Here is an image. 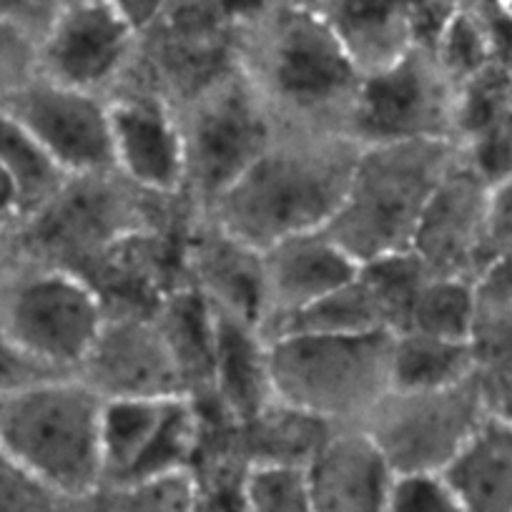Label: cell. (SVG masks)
I'll return each instance as SVG.
<instances>
[{
	"label": "cell",
	"instance_id": "1",
	"mask_svg": "<svg viewBox=\"0 0 512 512\" xmlns=\"http://www.w3.org/2000/svg\"><path fill=\"white\" fill-rule=\"evenodd\" d=\"M236 53L279 131L349 139L364 76L317 3L246 11Z\"/></svg>",
	"mask_w": 512,
	"mask_h": 512
},
{
	"label": "cell",
	"instance_id": "2",
	"mask_svg": "<svg viewBox=\"0 0 512 512\" xmlns=\"http://www.w3.org/2000/svg\"><path fill=\"white\" fill-rule=\"evenodd\" d=\"M359 144L344 136L279 131L206 216L256 249L332 221L347 191Z\"/></svg>",
	"mask_w": 512,
	"mask_h": 512
},
{
	"label": "cell",
	"instance_id": "3",
	"mask_svg": "<svg viewBox=\"0 0 512 512\" xmlns=\"http://www.w3.org/2000/svg\"><path fill=\"white\" fill-rule=\"evenodd\" d=\"M196 214L184 196L136 189L116 169L66 176L56 194L28 211L13 229L21 262L81 274L121 236L149 226H174Z\"/></svg>",
	"mask_w": 512,
	"mask_h": 512
},
{
	"label": "cell",
	"instance_id": "4",
	"mask_svg": "<svg viewBox=\"0 0 512 512\" xmlns=\"http://www.w3.org/2000/svg\"><path fill=\"white\" fill-rule=\"evenodd\" d=\"M457 154L452 141L359 146L342 204L324 229L359 264L412 249L427 201Z\"/></svg>",
	"mask_w": 512,
	"mask_h": 512
},
{
	"label": "cell",
	"instance_id": "5",
	"mask_svg": "<svg viewBox=\"0 0 512 512\" xmlns=\"http://www.w3.org/2000/svg\"><path fill=\"white\" fill-rule=\"evenodd\" d=\"M103 397L76 374L43 379L0 400V450L41 480L86 500L103 482Z\"/></svg>",
	"mask_w": 512,
	"mask_h": 512
},
{
	"label": "cell",
	"instance_id": "6",
	"mask_svg": "<svg viewBox=\"0 0 512 512\" xmlns=\"http://www.w3.org/2000/svg\"><path fill=\"white\" fill-rule=\"evenodd\" d=\"M390 332L269 339L274 400L332 425L364 422L390 392Z\"/></svg>",
	"mask_w": 512,
	"mask_h": 512
},
{
	"label": "cell",
	"instance_id": "7",
	"mask_svg": "<svg viewBox=\"0 0 512 512\" xmlns=\"http://www.w3.org/2000/svg\"><path fill=\"white\" fill-rule=\"evenodd\" d=\"M184 136V199L204 214L279 134L267 103L236 63L176 103Z\"/></svg>",
	"mask_w": 512,
	"mask_h": 512
},
{
	"label": "cell",
	"instance_id": "8",
	"mask_svg": "<svg viewBox=\"0 0 512 512\" xmlns=\"http://www.w3.org/2000/svg\"><path fill=\"white\" fill-rule=\"evenodd\" d=\"M106 322L91 284L66 269L21 262L0 282V324L56 374H76Z\"/></svg>",
	"mask_w": 512,
	"mask_h": 512
},
{
	"label": "cell",
	"instance_id": "9",
	"mask_svg": "<svg viewBox=\"0 0 512 512\" xmlns=\"http://www.w3.org/2000/svg\"><path fill=\"white\" fill-rule=\"evenodd\" d=\"M460 86L432 46H417L392 66L362 78L349 139L359 146L392 141L455 144Z\"/></svg>",
	"mask_w": 512,
	"mask_h": 512
},
{
	"label": "cell",
	"instance_id": "10",
	"mask_svg": "<svg viewBox=\"0 0 512 512\" xmlns=\"http://www.w3.org/2000/svg\"><path fill=\"white\" fill-rule=\"evenodd\" d=\"M485 417L480 384L472 374L442 390H390L362 425L400 475L445 470Z\"/></svg>",
	"mask_w": 512,
	"mask_h": 512
},
{
	"label": "cell",
	"instance_id": "11",
	"mask_svg": "<svg viewBox=\"0 0 512 512\" xmlns=\"http://www.w3.org/2000/svg\"><path fill=\"white\" fill-rule=\"evenodd\" d=\"M106 101L113 169L141 191L184 196V136L174 103L131 68Z\"/></svg>",
	"mask_w": 512,
	"mask_h": 512
},
{
	"label": "cell",
	"instance_id": "12",
	"mask_svg": "<svg viewBox=\"0 0 512 512\" xmlns=\"http://www.w3.org/2000/svg\"><path fill=\"white\" fill-rule=\"evenodd\" d=\"M139 33L108 0H68L36 48V73L93 96H111L131 68Z\"/></svg>",
	"mask_w": 512,
	"mask_h": 512
},
{
	"label": "cell",
	"instance_id": "13",
	"mask_svg": "<svg viewBox=\"0 0 512 512\" xmlns=\"http://www.w3.org/2000/svg\"><path fill=\"white\" fill-rule=\"evenodd\" d=\"M0 106L28 128L66 176L113 171L111 116L103 96L61 86L36 73L3 93Z\"/></svg>",
	"mask_w": 512,
	"mask_h": 512
},
{
	"label": "cell",
	"instance_id": "14",
	"mask_svg": "<svg viewBox=\"0 0 512 512\" xmlns=\"http://www.w3.org/2000/svg\"><path fill=\"white\" fill-rule=\"evenodd\" d=\"M196 442V410L189 397L103 400V482L186 472Z\"/></svg>",
	"mask_w": 512,
	"mask_h": 512
},
{
	"label": "cell",
	"instance_id": "15",
	"mask_svg": "<svg viewBox=\"0 0 512 512\" xmlns=\"http://www.w3.org/2000/svg\"><path fill=\"white\" fill-rule=\"evenodd\" d=\"M189 219L174 226L131 231L78 274L98 294L106 317L154 314L174 289L189 284L184 267V231Z\"/></svg>",
	"mask_w": 512,
	"mask_h": 512
},
{
	"label": "cell",
	"instance_id": "16",
	"mask_svg": "<svg viewBox=\"0 0 512 512\" xmlns=\"http://www.w3.org/2000/svg\"><path fill=\"white\" fill-rule=\"evenodd\" d=\"M317 6L362 76L392 66L417 46H435L460 11L457 0H319Z\"/></svg>",
	"mask_w": 512,
	"mask_h": 512
},
{
	"label": "cell",
	"instance_id": "17",
	"mask_svg": "<svg viewBox=\"0 0 512 512\" xmlns=\"http://www.w3.org/2000/svg\"><path fill=\"white\" fill-rule=\"evenodd\" d=\"M76 377L103 400L186 397L179 369L151 314L106 317Z\"/></svg>",
	"mask_w": 512,
	"mask_h": 512
},
{
	"label": "cell",
	"instance_id": "18",
	"mask_svg": "<svg viewBox=\"0 0 512 512\" xmlns=\"http://www.w3.org/2000/svg\"><path fill=\"white\" fill-rule=\"evenodd\" d=\"M460 151V149H457ZM492 186L457 154L427 201L412 251L437 277L475 279L482 269V231Z\"/></svg>",
	"mask_w": 512,
	"mask_h": 512
},
{
	"label": "cell",
	"instance_id": "19",
	"mask_svg": "<svg viewBox=\"0 0 512 512\" xmlns=\"http://www.w3.org/2000/svg\"><path fill=\"white\" fill-rule=\"evenodd\" d=\"M184 267L186 282L216 314L262 329V249L246 244L211 216L194 214L184 231Z\"/></svg>",
	"mask_w": 512,
	"mask_h": 512
},
{
	"label": "cell",
	"instance_id": "20",
	"mask_svg": "<svg viewBox=\"0 0 512 512\" xmlns=\"http://www.w3.org/2000/svg\"><path fill=\"white\" fill-rule=\"evenodd\" d=\"M264 324L302 312L309 304L352 282L359 262L327 229L287 236L262 249Z\"/></svg>",
	"mask_w": 512,
	"mask_h": 512
},
{
	"label": "cell",
	"instance_id": "21",
	"mask_svg": "<svg viewBox=\"0 0 512 512\" xmlns=\"http://www.w3.org/2000/svg\"><path fill=\"white\" fill-rule=\"evenodd\" d=\"M395 475L362 422L334 425L307 465L314 512H384Z\"/></svg>",
	"mask_w": 512,
	"mask_h": 512
},
{
	"label": "cell",
	"instance_id": "22",
	"mask_svg": "<svg viewBox=\"0 0 512 512\" xmlns=\"http://www.w3.org/2000/svg\"><path fill=\"white\" fill-rule=\"evenodd\" d=\"M209 395L239 422L251 420L274 400L269 342L262 329L216 314Z\"/></svg>",
	"mask_w": 512,
	"mask_h": 512
},
{
	"label": "cell",
	"instance_id": "23",
	"mask_svg": "<svg viewBox=\"0 0 512 512\" xmlns=\"http://www.w3.org/2000/svg\"><path fill=\"white\" fill-rule=\"evenodd\" d=\"M442 477L462 512H512V427L487 415Z\"/></svg>",
	"mask_w": 512,
	"mask_h": 512
},
{
	"label": "cell",
	"instance_id": "24",
	"mask_svg": "<svg viewBox=\"0 0 512 512\" xmlns=\"http://www.w3.org/2000/svg\"><path fill=\"white\" fill-rule=\"evenodd\" d=\"M154 322L179 369L184 395L209 392L216 349V312L191 284L174 289L154 309Z\"/></svg>",
	"mask_w": 512,
	"mask_h": 512
},
{
	"label": "cell",
	"instance_id": "25",
	"mask_svg": "<svg viewBox=\"0 0 512 512\" xmlns=\"http://www.w3.org/2000/svg\"><path fill=\"white\" fill-rule=\"evenodd\" d=\"M332 430V422L272 400L251 420L241 422V442L249 465L307 467Z\"/></svg>",
	"mask_w": 512,
	"mask_h": 512
},
{
	"label": "cell",
	"instance_id": "26",
	"mask_svg": "<svg viewBox=\"0 0 512 512\" xmlns=\"http://www.w3.org/2000/svg\"><path fill=\"white\" fill-rule=\"evenodd\" d=\"M475 374L470 344L397 332L390 342V390L425 392L452 387Z\"/></svg>",
	"mask_w": 512,
	"mask_h": 512
},
{
	"label": "cell",
	"instance_id": "27",
	"mask_svg": "<svg viewBox=\"0 0 512 512\" xmlns=\"http://www.w3.org/2000/svg\"><path fill=\"white\" fill-rule=\"evenodd\" d=\"M359 282L372 299L379 322L390 334L405 332L412 307L432 272L412 249L374 256L359 264Z\"/></svg>",
	"mask_w": 512,
	"mask_h": 512
},
{
	"label": "cell",
	"instance_id": "28",
	"mask_svg": "<svg viewBox=\"0 0 512 512\" xmlns=\"http://www.w3.org/2000/svg\"><path fill=\"white\" fill-rule=\"evenodd\" d=\"M359 274V272H357ZM387 332L379 322L372 299L364 292L359 277L344 284L337 292L327 294L319 302L309 304L302 312L289 314L272 324H264V339H277L284 334H364Z\"/></svg>",
	"mask_w": 512,
	"mask_h": 512
},
{
	"label": "cell",
	"instance_id": "29",
	"mask_svg": "<svg viewBox=\"0 0 512 512\" xmlns=\"http://www.w3.org/2000/svg\"><path fill=\"white\" fill-rule=\"evenodd\" d=\"M0 166L13 176L23 196V216L56 194L66 174L28 134V128L13 113L0 106Z\"/></svg>",
	"mask_w": 512,
	"mask_h": 512
},
{
	"label": "cell",
	"instance_id": "30",
	"mask_svg": "<svg viewBox=\"0 0 512 512\" xmlns=\"http://www.w3.org/2000/svg\"><path fill=\"white\" fill-rule=\"evenodd\" d=\"M194 485L189 472L101 482L83 500V512H191Z\"/></svg>",
	"mask_w": 512,
	"mask_h": 512
},
{
	"label": "cell",
	"instance_id": "31",
	"mask_svg": "<svg viewBox=\"0 0 512 512\" xmlns=\"http://www.w3.org/2000/svg\"><path fill=\"white\" fill-rule=\"evenodd\" d=\"M472 312H475L472 279L432 274L412 307L410 324L405 332H422L430 337L452 339V342H467Z\"/></svg>",
	"mask_w": 512,
	"mask_h": 512
},
{
	"label": "cell",
	"instance_id": "32",
	"mask_svg": "<svg viewBox=\"0 0 512 512\" xmlns=\"http://www.w3.org/2000/svg\"><path fill=\"white\" fill-rule=\"evenodd\" d=\"M246 512H314L307 467L251 465L244 477Z\"/></svg>",
	"mask_w": 512,
	"mask_h": 512
},
{
	"label": "cell",
	"instance_id": "33",
	"mask_svg": "<svg viewBox=\"0 0 512 512\" xmlns=\"http://www.w3.org/2000/svg\"><path fill=\"white\" fill-rule=\"evenodd\" d=\"M0 512H83V500L56 490L0 450Z\"/></svg>",
	"mask_w": 512,
	"mask_h": 512
},
{
	"label": "cell",
	"instance_id": "34",
	"mask_svg": "<svg viewBox=\"0 0 512 512\" xmlns=\"http://www.w3.org/2000/svg\"><path fill=\"white\" fill-rule=\"evenodd\" d=\"M246 472L249 465L244 462H214L189 470L194 485L191 512H246Z\"/></svg>",
	"mask_w": 512,
	"mask_h": 512
},
{
	"label": "cell",
	"instance_id": "35",
	"mask_svg": "<svg viewBox=\"0 0 512 512\" xmlns=\"http://www.w3.org/2000/svg\"><path fill=\"white\" fill-rule=\"evenodd\" d=\"M384 512H462L442 472H400Z\"/></svg>",
	"mask_w": 512,
	"mask_h": 512
},
{
	"label": "cell",
	"instance_id": "36",
	"mask_svg": "<svg viewBox=\"0 0 512 512\" xmlns=\"http://www.w3.org/2000/svg\"><path fill=\"white\" fill-rule=\"evenodd\" d=\"M497 256H512V176L492 186L487 199L482 267Z\"/></svg>",
	"mask_w": 512,
	"mask_h": 512
},
{
	"label": "cell",
	"instance_id": "37",
	"mask_svg": "<svg viewBox=\"0 0 512 512\" xmlns=\"http://www.w3.org/2000/svg\"><path fill=\"white\" fill-rule=\"evenodd\" d=\"M36 43L0 18V96L36 76Z\"/></svg>",
	"mask_w": 512,
	"mask_h": 512
},
{
	"label": "cell",
	"instance_id": "38",
	"mask_svg": "<svg viewBox=\"0 0 512 512\" xmlns=\"http://www.w3.org/2000/svg\"><path fill=\"white\" fill-rule=\"evenodd\" d=\"M51 377H61V374L51 372L33 357H28L0 324V400Z\"/></svg>",
	"mask_w": 512,
	"mask_h": 512
},
{
	"label": "cell",
	"instance_id": "39",
	"mask_svg": "<svg viewBox=\"0 0 512 512\" xmlns=\"http://www.w3.org/2000/svg\"><path fill=\"white\" fill-rule=\"evenodd\" d=\"M63 6L66 0H0V18L38 46Z\"/></svg>",
	"mask_w": 512,
	"mask_h": 512
},
{
	"label": "cell",
	"instance_id": "40",
	"mask_svg": "<svg viewBox=\"0 0 512 512\" xmlns=\"http://www.w3.org/2000/svg\"><path fill=\"white\" fill-rule=\"evenodd\" d=\"M475 379L480 384L487 415L512 427V359L477 369Z\"/></svg>",
	"mask_w": 512,
	"mask_h": 512
},
{
	"label": "cell",
	"instance_id": "41",
	"mask_svg": "<svg viewBox=\"0 0 512 512\" xmlns=\"http://www.w3.org/2000/svg\"><path fill=\"white\" fill-rule=\"evenodd\" d=\"M472 287L480 297L512 309V256H497L477 272Z\"/></svg>",
	"mask_w": 512,
	"mask_h": 512
},
{
	"label": "cell",
	"instance_id": "42",
	"mask_svg": "<svg viewBox=\"0 0 512 512\" xmlns=\"http://www.w3.org/2000/svg\"><path fill=\"white\" fill-rule=\"evenodd\" d=\"M108 3L131 23L136 33H141L166 11L171 0H108Z\"/></svg>",
	"mask_w": 512,
	"mask_h": 512
},
{
	"label": "cell",
	"instance_id": "43",
	"mask_svg": "<svg viewBox=\"0 0 512 512\" xmlns=\"http://www.w3.org/2000/svg\"><path fill=\"white\" fill-rule=\"evenodd\" d=\"M23 196L13 176L0 166V231H13L23 219Z\"/></svg>",
	"mask_w": 512,
	"mask_h": 512
},
{
	"label": "cell",
	"instance_id": "44",
	"mask_svg": "<svg viewBox=\"0 0 512 512\" xmlns=\"http://www.w3.org/2000/svg\"><path fill=\"white\" fill-rule=\"evenodd\" d=\"M21 264L18 256L16 241H13V231H0V282Z\"/></svg>",
	"mask_w": 512,
	"mask_h": 512
},
{
	"label": "cell",
	"instance_id": "45",
	"mask_svg": "<svg viewBox=\"0 0 512 512\" xmlns=\"http://www.w3.org/2000/svg\"><path fill=\"white\" fill-rule=\"evenodd\" d=\"M510 88H512V71H510Z\"/></svg>",
	"mask_w": 512,
	"mask_h": 512
},
{
	"label": "cell",
	"instance_id": "46",
	"mask_svg": "<svg viewBox=\"0 0 512 512\" xmlns=\"http://www.w3.org/2000/svg\"><path fill=\"white\" fill-rule=\"evenodd\" d=\"M66 3H68V0H66Z\"/></svg>",
	"mask_w": 512,
	"mask_h": 512
}]
</instances>
